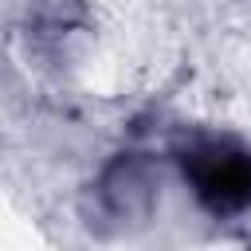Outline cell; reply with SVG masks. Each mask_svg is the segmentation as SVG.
Here are the masks:
<instances>
[{
  "instance_id": "obj_1",
  "label": "cell",
  "mask_w": 251,
  "mask_h": 251,
  "mask_svg": "<svg viewBox=\"0 0 251 251\" xmlns=\"http://www.w3.org/2000/svg\"><path fill=\"white\" fill-rule=\"evenodd\" d=\"M196 192L212 200L216 208H239L251 200V157L243 153H204V161L192 165Z\"/></svg>"
}]
</instances>
